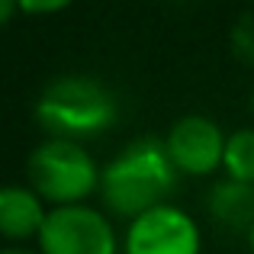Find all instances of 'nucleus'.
Segmentation results:
<instances>
[{
  "mask_svg": "<svg viewBox=\"0 0 254 254\" xmlns=\"http://www.w3.org/2000/svg\"><path fill=\"white\" fill-rule=\"evenodd\" d=\"M49 216V203L32 187L3 184L0 187V238L10 245L36 242Z\"/></svg>",
  "mask_w": 254,
  "mask_h": 254,
  "instance_id": "obj_7",
  "label": "nucleus"
},
{
  "mask_svg": "<svg viewBox=\"0 0 254 254\" xmlns=\"http://www.w3.org/2000/svg\"><path fill=\"white\" fill-rule=\"evenodd\" d=\"M209 212L222 225H254V184H242V180H219L209 190Z\"/></svg>",
  "mask_w": 254,
  "mask_h": 254,
  "instance_id": "obj_8",
  "label": "nucleus"
},
{
  "mask_svg": "<svg viewBox=\"0 0 254 254\" xmlns=\"http://www.w3.org/2000/svg\"><path fill=\"white\" fill-rule=\"evenodd\" d=\"M222 171L232 180L254 184V129H238L225 138Z\"/></svg>",
  "mask_w": 254,
  "mask_h": 254,
  "instance_id": "obj_9",
  "label": "nucleus"
},
{
  "mask_svg": "<svg viewBox=\"0 0 254 254\" xmlns=\"http://www.w3.org/2000/svg\"><path fill=\"white\" fill-rule=\"evenodd\" d=\"M0 254H39V248H26V245H0Z\"/></svg>",
  "mask_w": 254,
  "mask_h": 254,
  "instance_id": "obj_12",
  "label": "nucleus"
},
{
  "mask_svg": "<svg viewBox=\"0 0 254 254\" xmlns=\"http://www.w3.org/2000/svg\"><path fill=\"white\" fill-rule=\"evenodd\" d=\"M36 248L39 254H119V235L103 209L87 203L52 206Z\"/></svg>",
  "mask_w": 254,
  "mask_h": 254,
  "instance_id": "obj_4",
  "label": "nucleus"
},
{
  "mask_svg": "<svg viewBox=\"0 0 254 254\" xmlns=\"http://www.w3.org/2000/svg\"><path fill=\"white\" fill-rule=\"evenodd\" d=\"M16 10H19V3L16 0H0V26H6L13 16H16Z\"/></svg>",
  "mask_w": 254,
  "mask_h": 254,
  "instance_id": "obj_11",
  "label": "nucleus"
},
{
  "mask_svg": "<svg viewBox=\"0 0 254 254\" xmlns=\"http://www.w3.org/2000/svg\"><path fill=\"white\" fill-rule=\"evenodd\" d=\"M100 171L90 151L71 138H45L26 158L29 187L52 206H74L100 193Z\"/></svg>",
  "mask_w": 254,
  "mask_h": 254,
  "instance_id": "obj_3",
  "label": "nucleus"
},
{
  "mask_svg": "<svg viewBox=\"0 0 254 254\" xmlns=\"http://www.w3.org/2000/svg\"><path fill=\"white\" fill-rule=\"evenodd\" d=\"M126 254H199L203 235L190 212L174 203H161L129 222L123 235Z\"/></svg>",
  "mask_w": 254,
  "mask_h": 254,
  "instance_id": "obj_5",
  "label": "nucleus"
},
{
  "mask_svg": "<svg viewBox=\"0 0 254 254\" xmlns=\"http://www.w3.org/2000/svg\"><path fill=\"white\" fill-rule=\"evenodd\" d=\"M36 123L49 138L84 142L116 123V97L90 74H62L39 93Z\"/></svg>",
  "mask_w": 254,
  "mask_h": 254,
  "instance_id": "obj_2",
  "label": "nucleus"
},
{
  "mask_svg": "<svg viewBox=\"0 0 254 254\" xmlns=\"http://www.w3.org/2000/svg\"><path fill=\"white\" fill-rule=\"evenodd\" d=\"M19 10L29 13V16H52V13H62L68 10L74 0H16Z\"/></svg>",
  "mask_w": 254,
  "mask_h": 254,
  "instance_id": "obj_10",
  "label": "nucleus"
},
{
  "mask_svg": "<svg viewBox=\"0 0 254 254\" xmlns=\"http://www.w3.org/2000/svg\"><path fill=\"white\" fill-rule=\"evenodd\" d=\"M248 3H254V0H248Z\"/></svg>",
  "mask_w": 254,
  "mask_h": 254,
  "instance_id": "obj_14",
  "label": "nucleus"
},
{
  "mask_svg": "<svg viewBox=\"0 0 254 254\" xmlns=\"http://www.w3.org/2000/svg\"><path fill=\"white\" fill-rule=\"evenodd\" d=\"M248 248H251V254H254V225L248 229Z\"/></svg>",
  "mask_w": 254,
  "mask_h": 254,
  "instance_id": "obj_13",
  "label": "nucleus"
},
{
  "mask_svg": "<svg viewBox=\"0 0 254 254\" xmlns=\"http://www.w3.org/2000/svg\"><path fill=\"white\" fill-rule=\"evenodd\" d=\"M174 168L164 142L158 138H135L129 142L100 174V199L119 219H135L155 206L168 203L177 187Z\"/></svg>",
  "mask_w": 254,
  "mask_h": 254,
  "instance_id": "obj_1",
  "label": "nucleus"
},
{
  "mask_svg": "<svg viewBox=\"0 0 254 254\" xmlns=\"http://www.w3.org/2000/svg\"><path fill=\"white\" fill-rule=\"evenodd\" d=\"M225 132L219 129V123H212L209 116H180L177 123L164 135V148H168L174 168L187 177H209L222 168L225 155Z\"/></svg>",
  "mask_w": 254,
  "mask_h": 254,
  "instance_id": "obj_6",
  "label": "nucleus"
}]
</instances>
